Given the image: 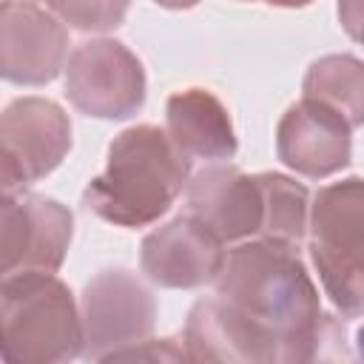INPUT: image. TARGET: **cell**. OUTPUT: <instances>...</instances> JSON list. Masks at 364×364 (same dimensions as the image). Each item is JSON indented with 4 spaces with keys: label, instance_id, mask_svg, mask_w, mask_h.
I'll return each instance as SVG.
<instances>
[{
    "label": "cell",
    "instance_id": "13",
    "mask_svg": "<svg viewBox=\"0 0 364 364\" xmlns=\"http://www.w3.org/2000/svg\"><path fill=\"white\" fill-rule=\"evenodd\" d=\"M0 151L34 185L68 156L71 119L54 100L17 97L0 111Z\"/></svg>",
    "mask_w": 364,
    "mask_h": 364
},
{
    "label": "cell",
    "instance_id": "6",
    "mask_svg": "<svg viewBox=\"0 0 364 364\" xmlns=\"http://www.w3.org/2000/svg\"><path fill=\"white\" fill-rule=\"evenodd\" d=\"M68 102L97 119H128L145 105V68L119 40L80 43L65 60Z\"/></svg>",
    "mask_w": 364,
    "mask_h": 364
},
{
    "label": "cell",
    "instance_id": "2",
    "mask_svg": "<svg viewBox=\"0 0 364 364\" xmlns=\"http://www.w3.org/2000/svg\"><path fill=\"white\" fill-rule=\"evenodd\" d=\"M191 162L173 148L165 128L131 125L119 131L105 156V168L82 191V205L117 228L154 225L185 191Z\"/></svg>",
    "mask_w": 364,
    "mask_h": 364
},
{
    "label": "cell",
    "instance_id": "11",
    "mask_svg": "<svg viewBox=\"0 0 364 364\" xmlns=\"http://www.w3.org/2000/svg\"><path fill=\"white\" fill-rule=\"evenodd\" d=\"M185 205L222 245H236L259 236L262 228V188L256 173L233 165H208L188 176Z\"/></svg>",
    "mask_w": 364,
    "mask_h": 364
},
{
    "label": "cell",
    "instance_id": "17",
    "mask_svg": "<svg viewBox=\"0 0 364 364\" xmlns=\"http://www.w3.org/2000/svg\"><path fill=\"white\" fill-rule=\"evenodd\" d=\"M51 11L65 28L82 34H105L122 26L131 0H26Z\"/></svg>",
    "mask_w": 364,
    "mask_h": 364
},
{
    "label": "cell",
    "instance_id": "7",
    "mask_svg": "<svg viewBox=\"0 0 364 364\" xmlns=\"http://www.w3.org/2000/svg\"><path fill=\"white\" fill-rule=\"evenodd\" d=\"M74 236L71 210L40 193L0 202V282L26 273H57Z\"/></svg>",
    "mask_w": 364,
    "mask_h": 364
},
{
    "label": "cell",
    "instance_id": "19",
    "mask_svg": "<svg viewBox=\"0 0 364 364\" xmlns=\"http://www.w3.org/2000/svg\"><path fill=\"white\" fill-rule=\"evenodd\" d=\"M23 193H28V179H26L23 171L14 165V159L0 151V202L17 199V196H23Z\"/></svg>",
    "mask_w": 364,
    "mask_h": 364
},
{
    "label": "cell",
    "instance_id": "16",
    "mask_svg": "<svg viewBox=\"0 0 364 364\" xmlns=\"http://www.w3.org/2000/svg\"><path fill=\"white\" fill-rule=\"evenodd\" d=\"M262 188V239H273L290 247H301L307 239V213H310V191L290 179L287 173L262 171L256 173Z\"/></svg>",
    "mask_w": 364,
    "mask_h": 364
},
{
    "label": "cell",
    "instance_id": "14",
    "mask_svg": "<svg viewBox=\"0 0 364 364\" xmlns=\"http://www.w3.org/2000/svg\"><path fill=\"white\" fill-rule=\"evenodd\" d=\"M165 134L188 162H225L236 154L230 114L208 88H185L168 97Z\"/></svg>",
    "mask_w": 364,
    "mask_h": 364
},
{
    "label": "cell",
    "instance_id": "9",
    "mask_svg": "<svg viewBox=\"0 0 364 364\" xmlns=\"http://www.w3.org/2000/svg\"><path fill=\"white\" fill-rule=\"evenodd\" d=\"M353 131L338 111L301 97L276 125V154L290 171L307 179H327L350 165Z\"/></svg>",
    "mask_w": 364,
    "mask_h": 364
},
{
    "label": "cell",
    "instance_id": "8",
    "mask_svg": "<svg viewBox=\"0 0 364 364\" xmlns=\"http://www.w3.org/2000/svg\"><path fill=\"white\" fill-rule=\"evenodd\" d=\"M68 60V28L37 3L0 9V80L14 85H46Z\"/></svg>",
    "mask_w": 364,
    "mask_h": 364
},
{
    "label": "cell",
    "instance_id": "23",
    "mask_svg": "<svg viewBox=\"0 0 364 364\" xmlns=\"http://www.w3.org/2000/svg\"><path fill=\"white\" fill-rule=\"evenodd\" d=\"M9 3H11V0H0V9H3V6H9Z\"/></svg>",
    "mask_w": 364,
    "mask_h": 364
},
{
    "label": "cell",
    "instance_id": "3",
    "mask_svg": "<svg viewBox=\"0 0 364 364\" xmlns=\"http://www.w3.org/2000/svg\"><path fill=\"white\" fill-rule=\"evenodd\" d=\"M80 355L77 299L57 273H26L0 282L3 364H63Z\"/></svg>",
    "mask_w": 364,
    "mask_h": 364
},
{
    "label": "cell",
    "instance_id": "1",
    "mask_svg": "<svg viewBox=\"0 0 364 364\" xmlns=\"http://www.w3.org/2000/svg\"><path fill=\"white\" fill-rule=\"evenodd\" d=\"M213 284L222 301L279 338L282 364L318 361L324 310L299 247L262 236L236 242Z\"/></svg>",
    "mask_w": 364,
    "mask_h": 364
},
{
    "label": "cell",
    "instance_id": "18",
    "mask_svg": "<svg viewBox=\"0 0 364 364\" xmlns=\"http://www.w3.org/2000/svg\"><path fill=\"white\" fill-rule=\"evenodd\" d=\"M114 361H188L185 347L176 338H145L134 347H125L114 355Z\"/></svg>",
    "mask_w": 364,
    "mask_h": 364
},
{
    "label": "cell",
    "instance_id": "20",
    "mask_svg": "<svg viewBox=\"0 0 364 364\" xmlns=\"http://www.w3.org/2000/svg\"><path fill=\"white\" fill-rule=\"evenodd\" d=\"M338 20L350 31L353 40H358V23H361V3L358 0H338Z\"/></svg>",
    "mask_w": 364,
    "mask_h": 364
},
{
    "label": "cell",
    "instance_id": "12",
    "mask_svg": "<svg viewBox=\"0 0 364 364\" xmlns=\"http://www.w3.org/2000/svg\"><path fill=\"white\" fill-rule=\"evenodd\" d=\"M182 347L188 361L282 364L279 338L219 296L202 299L191 307L182 330Z\"/></svg>",
    "mask_w": 364,
    "mask_h": 364
},
{
    "label": "cell",
    "instance_id": "22",
    "mask_svg": "<svg viewBox=\"0 0 364 364\" xmlns=\"http://www.w3.org/2000/svg\"><path fill=\"white\" fill-rule=\"evenodd\" d=\"M270 6H279V9H301V6H310L313 0H264Z\"/></svg>",
    "mask_w": 364,
    "mask_h": 364
},
{
    "label": "cell",
    "instance_id": "21",
    "mask_svg": "<svg viewBox=\"0 0 364 364\" xmlns=\"http://www.w3.org/2000/svg\"><path fill=\"white\" fill-rule=\"evenodd\" d=\"M156 6L162 9H173V11H182V9H193L199 0H154Z\"/></svg>",
    "mask_w": 364,
    "mask_h": 364
},
{
    "label": "cell",
    "instance_id": "15",
    "mask_svg": "<svg viewBox=\"0 0 364 364\" xmlns=\"http://www.w3.org/2000/svg\"><path fill=\"white\" fill-rule=\"evenodd\" d=\"M301 97L338 111L353 128L364 119V65L353 54H327L310 63Z\"/></svg>",
    "mask_w": 364,
    "mask_h": 364
},
{
    "label": "cell",
    "instance_id": "4",
    "mask_svg": "<svg viewBox=\"0 0 364 364\" xmlns=\"http://www.w3.org/2000/svg\"><path fill=\"white\" fill-rule=\"evenodd\" d=\"M310 259L324 296L344 318L364 310V185L347 176L316 191L307 213Z\"/></svg>",
    "mask_w": 364,
    "mask_h": 364
},
{
    "label": "cell",
    "instance_id": "10",
    "mask_svg": "<svg viewBox=\"0 0 364 364\" xmlns=\"http://www.w3.org/2000/svg\"><path fill=\"white\" fill-rule=\"evenodd\" d=\"M225 245L191 213L154 228L139 247L142 273L171 290H193L210 284L222 267Z\"/></svg>",
    "mask_w": 364,
    "mask_h": 364
},
{
    "label": "cell",
    "instance_id": "5",
    "mask_svg": "<svg viewBox=\"0 0 364 364\" xmlns=\"http://www.w3.org/2000/svg\"><path fill=\"white\" fill-rule=\"evenodd\" d=\"M82 358L114 361L117 353L145 341L156 324L154 293L125 267L100 270L77 301Z\"/></svg>",
    "mask_w": 364,
    "mask_h": 364
}]
</instances>
